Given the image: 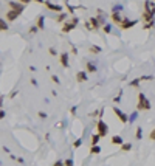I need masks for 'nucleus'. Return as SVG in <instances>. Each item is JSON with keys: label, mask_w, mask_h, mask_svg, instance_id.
<instances>
[{"label": "nucleus", "mask_w": 155, "mask_h": 166, "mask_svg": "<svg viewBox=\"0 0 155 166\" xmlns=\"http://www.w3.org/2000/svg\"><path fill=\"white\" fill-rule=\"evenodd\" d=\"M101 152V147L99 146H90V154L93 155V154H99Z\"/></svg>", "instance_id": "25"}, {"label": "nucleus", "mask_w": 155, "mask_h": 166, "mask_svg": "<svg viewBox=\"0 0 155 166\" xmlns=\"http://www.w3.org/2000/svg\"><path fill=\"white\" fill-rule=\"evenodd\" d=\"M96 70L98 68H96V65L93 64V62H87L85 64V71H87V73H95Z\"/></svg>", "instance_id": "18"}, {"label": "nucleus", "mask_w": 155, "mask_h": 166, "mask_svg": "<svg viewBox=\"0 0 155 166\" xmlns=\"http://www.w3.org/2000/svg\"><path fill=\"white\" fill-rule=\"evenodd\" d=\"M50 79H51V82H54V84H60V79L58 78V75H51Z\"/></svg>", "instance_id": "31"}, {"label": "nucleus", "mask_w": 155, "mask_h": 166, "mask_svg": "<svg viewBox=\"0 0 155 166\" xmlns=\"http://www.w3.org/2000/svg\"><path fill=\"white\" fill-rule=\"evenodd\" d=\"M137 24H138V20H130L129 17H124L123 24H121L118 28H119V30H130V28H134Z\"/></svg>", "instance_id": "4"}, {"label": "nucleus", "mask_w": 155, "mask_h": 166, "mask_svg": "<svg viewBox=\"0 0 155 166\" xmlns=\"http://www.w3.org/2000/svg\"><path fill=\"white\" fill-rule=\"evenodd\" d=\"M102 31L106 33V34H110V33H112V25H110V24H106V25L102 26Z\"/></svg>", "instance_id": "23"}, {"label": "nucleus", "mask_w": 155, "mask_h": 166, "mask_svg": "<svg viewBox=\"0 0 155 166\" xmlns=\"http://www.w3.org/2000/svg\"><path fill=\"white\" fill-rule=\"evenodd\" d=\"M113 113L116 115V118H118L123 124H127V123H129V115H126L123 110H119L116 106H113Z\"/></svg>", "instance_id": "3"}, {"label": "nucleus", "mask_w": 155, "mask_h": 166, "mask_svg": "<svg viewBox=\"0 0 155 166\" xmlns=\"http://www.w3.org/2000/svg\"><path fill=\"white\" fill-rule=\"evenodd\" d=\"M54 19H56L58 24H65V22H67V19H70V17H68V16L65 14V13H59L58 17H54Z\"/></svg>", "instance_id": "16"}, {"label": "nucleus", "mask_w": 155, "mask_h": 166, "mask_svg": "<svg viewBox=\"0 0 155 166\" xmlns=\"http://www.w3.org/2000/svg\"><path fill=\"white\" fill-rule=\"evenodd\" d=\"M99 138H101V135L98 134H93L92 135V138H90V146H98V143H99Z\"/></svg>", "instance_id": "17"}, {"label": "nucleus", "mask_w": 155, "mask_h": 166, "mask_svg": "<svg viewBox=\"0 0 155 166\" xmlns=\"http://www.w3.org/2000/svg\"><path fill=\"white\" fill-rule=\"evenodd\" d=\"M121 9H123V6H121V5H115L113 9H112V13H121Z\"/></svg>", "instance_id": "34"}, {"label": "nucleus", "mask_w": 155, "mask_h": 166, "mask_svg": "<svg viewBox=\"0 0 155 166\" xmlns=\"http://www.w3.org/2000/svg\"><path fill=\"white\" fill-rule=\"evenodd\" d=\"M154 2H155V0H154Z\"/></svg>", "instance_id": "49"}, {"label": "nucleus", "mask_w": 155, "mask_h": 166, "mask_svg": "<svg viewBox=\"0 0 155 166\" xmlns=\"http://www.w3.org/2000/svg\"><path fill=\"white\" fill-rule=\"evenodd\" d=\"M141 137H143V127H137L135 138H137V140H141Z\"/></svg>", "instance_id": "22"}, {"label": "nucleus", "mask_w": 155, "mask_h": 166, "mask_svg": "<svg viewBox=\"0 0 155 166\" xmlns=\"http://www.w3.org/2000/svg\"><path fill=\"white\" fill-rule=\"evenodd\" d=\"M65 166H75L73 158H67V160H65Z\"/></svg>", "instance_id": "38"}, {"label": "nucleus", "mask_w": 155, "mask_h": 166, "mask_svg": "<svg viewBox=\"0 0 155 166\" xmlns=\"http://www.w3.org/2000/svg\"><path fill=\"white\" fill-rule=\"evenodd\" d=\"M149 140H151V141H155V127H154L151 132H149Z\"/></svg>", "instance_id": "32"}, {"label": "nucleus", "mask_w": 155, "mask_h": 166, "mask_svg": "<svg viewBox=\"0 0 155 166\" xmlns=\"http://www.w3.org/2000/svg\"><path fill=\"white\" fill-rule=\"evenodd\" d=\"M76 81L78 82H85V81H88L87 71H78V73H76Z\"/></svg>", "instance_id": "15"}, {"label": "nucleus", "mask_w": 155, "mask_h": 166, "mask_svg": "<svg viewBox=\"0 0 155 166\" xmlns=\"http://www.w3.org/2000/svg\"><path fill=\"white\" fill-rule=\"evenodd\" d=\"M0 118H5V110L2 109V112H0Z\"/></svg>", "instance_id": "47"}, {"label": "nucleus", "mask_w": 155, "mask_h": 166, "mask_svg": "<svg viewBox=\"0 0 155 166\" xmlns=\"http://www.w3.org/2000/svg\"><path fill=\"white\" fill-rule=\"evenodd\" d=\"M71 54H78V48L75 45H71Z\"/></svg>", "instance_id": "42"}, {"label": "nucleus", "mask_w": 155, "mask_h": 166, "mask_svg": "<svg viewBox=\"0 0 155 166\" xmlns=\"http://www.w3.org/2000/svg\"><path fill=\"white\" fill-rule=\"evenodd\" d=\"M48 53H50V56H58V51H56V48H54V47H50Z\"/></svg>", "instance_id": "30"}, {"label": "nucleus", "mask_w": 155, "mask_h": 166, "mask_svg": "<svg viewBox=\"0 0 155 166\" xmlns=\"http://www.w3.org/2000/svg\"><path fill=\"white\" fill-rule=\"evenodd\" d=\"M141 19H143V22H144V24H147V22H152V20H155V16H154L152 13H147V11H143V14H141Z\"/></svg>", "instance_id": "13"}, {"label": "nucleus", "mask_w": 155, "mask_h": 166, "mask_svg": "<svg viewBox=\"0 0 155 166\" xmlns=\"http://www.w3.org/2000/svg\"><path fill=\"white\" fill-rule=\"evenodd\" d=\"M140 82H141V78H135L129 82V87H134V88H138L140 87Z\"/></svg>", "instance_id": "20"}, {"label": "nucleus", "mask_w": 155, "mask_h": 166, "mask_svg": "<svg viewBox=\"0 0 155 166\" xmlns=\"http://www.w3.org/2000/svg\"><path fill=\"white\" fill-rule=\"evenodd\" d=\"M19 13H17V11H13V9H8L6 11V13H5V16H3V19H6L8 22H14L16 19H17L19 17Z\"/></svg>", "instance_id": "8"}, {"label": "nucleus", "mask_w": 155, "mask_h": 166, "mask_svg": "<svg viewBox=\"0 0 155 166\" xmlns=\"http://www.w3.org/2000/svg\"><path fill=\"white\" fill-rule=\"evenodd\" d=\"M16 160H17V162H19V163H25V160H23V158H22V157H16Z\"/></svg>", "instance_id": "45"}, {"label": "nucleus", "mask_w": 155, "mask_h": 166, "mask_svg": "<svg viewBox=\"0 0 155 166\" xmlns=\"http://www.w3.org/2000/svg\"><path fill=\"white\" fill-rule=\"evenodd\" d=\"M33 2H36V3H41V5H43V2H45V0H33Z\"/></svg>", "instance_id": "46"}, {"label": "nucleus", "mask_w": 155, "mask_h": 166, "mask_svg": "<svg viewBox=\"0 0 155 166\" xmlns=\"http://www.w3.org/2000/svg\"><path fill=\"white\" fill-rule=\"evenodd\" d=\"M154 25H155V20H152V22H147V24H144V25H143V30H151Z\"/></svg>", "instance_id": "26"}, {"label": "nucleus", "mask_w": 155, "mask_h": 166, "mask_svg": "<svg viewBox=\"0 0 155 166\" xmlns=\"http://www.w3.org/2000/svg\"><path fill=\"white\" fill-rule=\"evenodd\" d=\"M30 82H31V84L34 85V87H39V82H37V79H36V78H31V79H30Z\"/></svg>", "instance_id": "40"}, {"label": "nucleus", "mask_w": 155, "mask_h": 166, "mask_svg": "<svg viewBox=\"0 0 155 166\" xmlns=\"http://www.w3.org/2000/svg\"><path fill=\"white\" fill-rule=\"evenodd\" d=\"M123 152H130L132 151V143H124L123 146H119Z\"/></svg>", "instance_id": "21"}, {"label": "nucleus", "mask_w": 155, "mask_h": 166, "mask_svg": "<svg viewBox=\"0 0 155 166\" xmlns=\"http://www.w3.org/2000/svg\"><path fill=\"white\" fill-rule=\"evenodd\" d=\"M88 51L95 53V54H99V53H102V48L98 47V45H90V47H88Z\"/></svg>", "instance_id": "19"}, {"label": "nucleus", "mask_w": 155, "mask_h": 166, "mask_svg": "<svg viewBox=\"0 0 155 166\" xmlns=\"http://www.w3.org/2000/svg\"><path fill=\"white\" fill-rule=\"evenodd\" d=\"M88 24H90L93 31H96V30H99V26H102L101 22H99V19H98V16H96V17H90V19H88Z\"/></svg>", "instance_id": "10"}, {"label": "nucleus", "mask_w": 155, "mask_h": 166, "mask_svg": "<svg viewBox=\"0 0 155 166\" xmlns=\"http://www.w3.org/2000/svg\"><path fill=\"white\" fill-rule=\"evenodd\" d=\"M96 129H98V134L101 135V137H106V135L109 134V126H107L106 121H102V120H98Z\"/></svg>", "instance_id": "2"}, {"label": "nucleus", "mask_w": 155, "mask_h": 166, "mask_svg": "<svg viewBox=\"0 0 155 166\" xmlns=\"http://www.w3.org/2000/svg\"><path fill=\"white\" fill-rule=\"evenodd\" d=\"M17 90H14V92H11V95H9V98H16V96H17Z\"/></svg>", "instance_id": "43"}, {"label": "nucleus", "mask_w": 155, "mask_h": 166, "mask_svg": "<svg viewBox=\"0 0 155 166\" xmlns=\"http://www.w3.org/2000/svg\"><path fill=\"white\" fill-rule=\"evenodd\" d=\"M8 6H9V9L17 11L19 14H22V13H23V9H25V5H22L19 2H8Z\"/></svg>", "instance_id": "7"}, {"label": "nucleus", "mask_w": 155, "mask_h": 166, "mask_svg": "<svg viewBox=\"0 0 155 166\" xmlns=\"http://www.w3.org/2000/svg\"><path fill=\"white\" fill-rule=\"evenodd\" d=\"M53 166H65V160H56L53 163Z\"/></svg>", "instance_id": "33"}, {"label": "nucleus", "mask_w": 155, "mask_h": 166, "mask_svg": "<svg viewBox=\"0 0 155 166\" xmlns=\"http://www.w3.org/2000/svg\"><path fill=\"white\" fill-rule=\"evenodd\" d=\"M37 117L41 118V120H47V118H48V115H47L45 112H42V110H39V112H37Z\"/></svg>", "instance_id": "29"}, {"label": "nucleus", "mask_w": 155, "mask_h": 166, "mask_svg": "<svg viewBox=\"0 0 155 166\" xmlns=\"http://www.w3.org/2000/svg\"><path fill=\"white\" fill-rule=\"evenodd\" d=\"M110 19H112V22H113V24H116L118 26L123 24V20H124V17L119 13H112V14H110Z\"/></svg>", "instance_id": "11"}, {"label": "nucleus", "mask_w": 155, "mask_h": 166, "mask_svg": "<svg viewBox=\"0 0 155 166\" xmlns=\"http://www.w3.org/2000/svg\"><path fill=\"white\" fill-rule=\"evenodd\" d=\"M85 28H87L88 31H93V30H92V26H90V24H88V20L85 22Z\"/></svg>", "instance_id": "44"}, {"label": "nucleus", "mask_w": 155, "mask_h": 166, "mask_svg": "<svg viewBox=\"0 0 155 166\" xmlns=\"http://www.w3.org/2000/svg\"><path fill=\"white\" fill-rule=\"evenodd\" d=\"M0 30H2V31H6L8 30V25H6V22H5V19L0 20Z\"/></svg>", "instance_id": "28"}, {"label": "nucleus", "mask_w": 155, "mask_h": 166, "mask_svg": "<svg viewBox=\"0 0 155 166\" xmlns=\"http://www.w3.org/2000/svg\"><path fill=\"white\" fill-rule=\"evenodd\" d=\"M110 143H112L113 146H123L124 145V140L121 135H113L112 138H110Z\"/></svg>", "instance_id": "12"}, {"label": "nucleus", "mask_w": 155, "mask_h": 166, "mask_svg": "<svg viewBox=\"0 0 155 166\" xmlns=\"http://www.w3.org/2000/svg\"><path fill=\"white\" fill-rule=\"evenodd\" d=\"M152 106L149 103V99L146 98V95L143 92H138V104H137V110L138 112H143V110H151Z\"/></svg>", "instance_id": "1"}, {"label": "nucleus", "mask_w": 155, "mask_h": 166, "mask_svg": "<svg viewBox=\"0 0 155 166\" xmlns=\"http://www.w3.org/2000/svg\"><path fill=\"white\" fill-rule=\"evenodd\" d=\"M36 25H37L39 30H45V16H43V14L39 16L37 20H36Z\"/></svg>", "instance_id": "14"}, {"label": "nucleus", "mask_w": 155, "mask_h": 166, "mask_svg": "<svg viewBox=\"0 0 155 166\" xmlns=\"http://www.w3.org/2000/svg\"><path fill=\"white\" fill-rule=\"evenodd\" d=\"M59 62H60V65H62L64 68H68V53L67 51L59 54Z\"/></svg>", "instance_id": "9"}, {"label": "nucleus", "mask_w": 155, "mask_h": 166, "mask_svg": "<svg viewBox=\"0 0 155 166\" xmlns=\"http://www.w3.org/2000/svg\"><path fill=\"white\" fill-rule=\"evenodd\" d=\"M19 3H22V5H28V3H31L33 0H17Z\"/></svg>", "instance_id": "41"}, {"label": "nucleus", "mask_w": 155, "mask_h": 166, "mask_svg": "<svg viewBox=\"0 0 155 166\" xmlns=\"http://www.w3.org/2000/svg\"><path fill=\"white\" fill-rule=\"evenodd\" d=\"M82 145V138H78V140H75V143H73V147H79Z\"/></svg>", "instance_id": "35"}, {"label": "nucleus", "mask_w": 155, "mask_h": 166, "mask_svg": "<svg viewBox=\"0 0 155 166\" xmlns=\"http://www.w3.org/2000/svg\"><path fill=\"white\" fill-rule=\"evenodd\" d=\"M43 6L45 8H48L50 11H54V13H62V6H60V5H54V3H51L50 2V0H45V2H43Z\"/></svg>", "instance_id": "6"}, {"label": "nucleus", "mask_w": 155, "mask_h": 166, "mask_svg": "<svg viewBox=\"0 0 155 166\" xmlns=\"http://www.w3.org/2000/svg\"><path fill=\"white\" fill-rule=\"evenodd\" d=\"M76 25H78V24H75V22L71 20V19H68L67 22H65V24H62V33H64V34H67V33L73 31V30L76 28Z\"/></svg>", "instance_id": "5"}, {"label": "nucleus", "mask_w": 155, "mask_h": 166, "mask_svg": "<svg viewBox=\"0 0 155 166\" xmlns=\"http://www.w3.org/2000/svg\"><path fill=\"white\" fill-rule=\"evenodd\" d=\"M65 2H67V3H68V0H65Z\"/></svg>", "instance_id": "48"}, {"label": "nucleus", "mask_w": 155, "mask_h": 166, "mask_svg": "<svg viewBox=\"0 0 155 166\" xmlns=\"http://www.w3.org/2000/svg\"><path fill=\"white\" fill-rule=\"evenodd\" d=\"M140 78H141V81H154L155 79L152 75H143V76H140Z\"/></svg>", "instance_id": "27"}, {"label": "nucleus", "mask_w": 155, "mask_h": 166, "mask_svg": "<svg viewBox=\"0 0 155 166\" xmlns=\"http://www.w3.org/2000/svg\"><path fill=\"white\" fill-rule=\"evenodd\" d=\"M138 118V110H135V112L134 113H132V115H129V123L132 124V123H134V121Z\"/></svg>", "instance_id": "24"}, {"label": "nucleus", "mask_w": 155, "mask_h": 166, "mask_svg": "<svg viewBox=\"0 0 155 166\" xmlns=\"http://www.w3.org/2000/svg\"><path fill=\"white\" fill-rule=\"evenodd\" d=\"M76 110H78V106H71V109H70V113L73 115V117H76Z\"/></svg>", "instance_id": "39"}, {"label": "nucleus", "mask_w": 155, "mask_h": 166, "mask_svg": "<svg viewBox=\"0 0 155 166\" xmlns=\"http://www.w3.org/2000/svg\"><path fill=\"white\" fill-rule=\"evenodd\" d=\"M121 96H123V92H119V93H118V96H115V98H113V103H115V104H116V103H119V101H121Z\"/></svg>", "instance_id": "37"}, {"label": "nucleus", "mask_w": 155, "mask_h": 166, "mask_svg": "<svg viewBox=\"0 0 155 166\" xmlns=\"http://www.w3.org/2000/svg\"><path fill=\"white\" fill-rule=\"evenodd\" d=\"M37 31H39V28H37V25H33L31 28H30V34H36Z\"/></svg>", "instance_id": "36"}]
</instances>
